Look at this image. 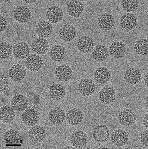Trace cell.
Here are the masks:
<instances>
[{
  "label": "cell",
  "instance_id": "5",
  "mask_svg": "<svg viewBox=\"0 0 148 149\" xmlns=\"http://www.w3.org/2000/svg\"><path fill=\"white\" fill-rule=\"evenodd\" d=\"M118 120L120 123L125 127H131L136 121L135 113L133 111L126 109L122 111L118 116Z\"/></svg>",
  "mask_w": 148,
  "mask_h": 149
},
{
  "label": "cell",
  "instance_id": "38",
  "mask_svg": "<svg viewBox=\"0 0 148 149\" xmlns=\"http://www.w3.org/2000/svg\"><path fill=\"white\" fill-rule=\"evenodd\" d=\"M7 22L6 18L3 16H1V32L4 31L7 28Z\"/></svg>",
  "mask_w": 148,
  "mask_h": 149
},
{
  "label": "cell",
  "instance_id": "30",
  "mask_svg": "<svg viewBox=\"0 0 148 149\" xmlns=\"http://www.w3.org/2000/svg\"><path fill=\"white\" fill-rule=\"evenodd\" d=\"M67 122L72 126H77L83 120V114L79 109L72 108L69 110L66 115Z\"/></svg>",
  "mask_w": 148,
  "mask_h": 149
},
{
  "label": "cell",
  "instance_id": "9",
  "mask_svg": "<svg viewBox=\"0 0 148 149\" xmlns=\"http://www.w3.org/2000/svg\"><path fill=\"white\" fill-rule=\"evenodd\" d=\"M32 51L38 55L45 54L49 48V44L45 38L38 37L34 39L31 45Z\"/></svg>",
  "mask_w": 148,
  "mask_h": 149
},
{
  "label": "cell",
  "instance_id": "16",
  "mask_svg": "<svg viewBox=\"0 0 148 149\" xmlns=\"http://www.w3.org/2000/svg\"><path fill=\"white\" fill-rule=\"evenodd\" d=\"M43 59L38 54H32L26 58L25 61L27 68L30 71L36 72L39 71L43 66Z\"/></svg>",
  "mask_w": 148,
  "mask_h": 149
},
{
  "label": "cell",
  "instance_id": "42",
  "mask_svg": "<svg viewBox=\"0 0 148 149\" xmlns=\"http://www.w3.org/2000/svg\"><path fill=\"white\" fill-rule=\"evenodd\" d=\"M145 106L148 110V96L146 97V100H145Z\"/></svg>",
  "mask_w": 148,
  "mask_h": 149
},
{
  "label": "cell",
  "instance_id": "14",
  "mask_svg": "<svg viewBox=\"0 0 148 149\" xmlns=\"http://www.w3.org/2000/svg\"><path fill=\"white\" fill-rule=\"evenodd\" d=\"M77 34L76 29L72 25L66 24L63 25L59 32V38L63 41L70 42L74 39Z\"/></svg>",
  "mask_w": 148,
  "mask_h": 149
},
{
  "label": "cell",
  "instance_id": "41",
  "mask_svg": "<svg viewBox=\"0 0 148 149\" xmlns=\"http://www.w3.org/2000/svg\"><path fill=\"white\" fill-rule=\"evenodd\" d=\"M23 1L28 4H32L34 3L37 1V0H23Z\"/></svg>",
  "mask_w": 148,
  "mask_h": 149
},
{
  "label": "cell",
  "instance_id": "1",
  "mask_svg": "<svg viewBox=\"0 0 148 149\" xmlns=\"http://www.w3.org/2000/svg\"><path fill=\"white\" fill-rule=\"evenodd\" d=\"M137 24V17L134 14L125 13L120 17V25L124 31H129L134 29Z\"/></svg>",
  "mask_w": 148,
  "mask_h": 149
},
{
  "label": "cell",
  "instance_id": "46",
  "mask_svg": "<svg viewBox=\"0 0 148 149\" xmlns=\"http://www.w3.org/2000/svg\"><path fill=\"white\" fill-rule=\"evenodd\" d=\"M99 149H108L107 148H99Z\"/></svg>",
  "mask_w": 148,
  "mask_h": 149
},
{
  "label": "cell",
  "instance_id": "2",
  "mask_svg": "<svg viewBox=\"0 0 148 149\" xmlns=\"http://www.w3.org/2000/svg\"><path fill=\"white\" fill-rule=\"evenodd\" d=\"M78 90L82 96H90L94 93L96 86L92 79L85 78L81 80L79 83Z\"/></svg>",
  "mask_w": 148,
  "mask_h": 149
},
{
  "label": "cell",
  "instance_id": "27",
  "mask_svg": "<svg viewBox=\"0 0 148 149\" xmlns=\"http://www.w3.org/2000/svg\"><path fill=\"white\" fill-rule=\"evenodd\" d=\"M11 105V107L15 111L19 112L23 111L28 108L29 101L24 95L17 94L13 97Z\"/></svg>",
  "mask_w": 148,
  "mask_h": 149
},
{
  "label": "cell",
  "instance_id": "12",
  "mask_svg": "<svg viewBox=\"0 0 148 149\" xmlns=\"http://www.w3.org/2000/svg\"><path fill=\"white\" fill-rule=\"evenodd\" d=\"M72 74L71 68L66 64H61L55 70V76L61 81L67 82L70 81L72 77Z\"/></svg>",
  "mask_w": 148,
  "mask_h": 149
},
{
  "label": "cell",
  "instance_id": "4",
  "mask_svg": "<svg viewBox=\"0 0 148 149\" xmlns=\"http://www.w3.org/2000/svg\"><path fill=\"white\" fill-rule=\"evenodd\" d=\"M9 76L14 81H21L27 75L26 69L21 64H14L9 70Z\"/></svg>",
  "mask_w": 148,
  "mask_h": 149
},
{
  "label": "cell",
  "instance_id": "18",
  "mask_svg": "<svg viewBox=\"0 0 148 149\" xmlns=\"http://www.w3.org/2000/svg\"><path fill=\"white\" fill-rule=\"evenodd\" d=\"M77 48L80 52L88 53L92 52L94 47V41L92 38L87 36L81 37L77 42Z\"/></svg>",
  "mask_w": 148,
  "mask_h": 149
},
{
  "label": "cell",
  "instance_id": "19",
  "mask_svg": "<svg viewBox=\"0 0 148 149\" xmlns=\"http://www.w3.org/2000/svg\"><path fill=\"white\" fill-rule=\"evenodd\" d=\"M53 27L52 24L48 21H40L36 25V33L39 37L48 38L50 37L53 32Z\"/></svg>",
  "mask_w": 148,
  "mask_h": 149
},
{
  "label": "cell",
  "instance_id": "20",
  "mask_svg": "<svg viewBox=\"0 0 148 149\" xmlns=\"http://www.w3.org/2000/svg\"><path fill=\"white\" fill-rule=\"evenodd\" d=\"M23 123L28 126H34L38 122L39 115L37 111L34 109H28L22 114Z\"/></svg>",
  "mask_w": 148,
  "mask_h": 149
},
{
  "label": "cell",
  "instance_id": "24",
  "mask_svg": "<svg viewBox=\"0 0 148 149\" xmlns=\"http://www.w3.org/2000/svg\"><path fill=\"white\" fill-rule=\"evenodd\" d=\"M100 101L105 104L113 103L116 99V92L113 88L106 87L101 90L98 94Z\"/></svg>",
  "mask_w": 148,
  "mask_h": 149
},
{
  "label": "cell",
  "instance_id": "45",
  "mask_svg": "<svg viewBox=\"0 0 148 149\" xmlns=\"http://www.w3.org/2000/svg\"><path fill=\"white\" fill-rule=\"evenodd\" d=\"M80 1H88V0H78Z\"/></svg>",
  "mask_w": 148,
  "mask_h": 149
},
{
  "label": "cell",
  "instance_id": "29",
  "mask_svg": "<svg viewBox=\"0 0 148 149\" xmlns=\"http://www.w3.org/2000/svg\"><path fill=\"white\" fill-rule=\"evenodd\" d=\"M92 57L97 62H104L108 59L109 51L105 46L99 45L96 46L93 50Z\"/></svg>",
  "mask_w": 148,
  "mask_h": 149
},
{
  "label": "cell",
  "instance_id": "17",
  "mask_svg": "<svg viewBox=\"0 0 148 149\" xmlns=\"http://www.w3.org/2000/svg\"><path fill=\"white\" fill-rule=\"evenodd\" d=\"M46 17L51 23L57 24L62 21L63 17V12L59 6H51L47 10Z\"/></svg>",
  "mask_w": 148,
  "mask_h": 149
},
{
  "label": "cell",
  "instance_id": "21",
  "mask_svg": "<svg viewBox=\"0 0 148 149\" xmlns=\"http://www.w3.org/2000/svg\"><path fill=\"white\" fill-rule=\"evenodd\" d=\"M67 11L69 15L72 17H78L83 14L84 6L78 0H72L67 4Z\"/></svg>",
  "mask_w": 148,
  "mask_h": 149
},
{
  "label": "cell",
  "instance_id": "11",
  "mask_svg": "<svg viewBox=\"0 0 148 149\" xmlns=\"http://www.w3.org/2000/svg\"><path fill=\"white\" fill-rule=\"evenodd\" d=\"M111 142L117 147H123L128 141V135L122 129H117L113 131L111 136Z\"/></svg>",
  "mask_w": 148,
  "mask_h": 149
},
{
  "label": "cell",
  "instance_id": "6",
  "mask_svg": "<svg viewBox=\"0 0 148 149\" xmlns=\"http://www.w3.org/2000/svg\"><path fill=\"white\" fill-rule=\"evenodd\" d=\"M14 17L15 20L19 23H27L31 18V12L28 7L19 6L14 11Z\"/></svg>",
  "mask_w": 148,
  "mask_h": 149
},
{
  "label": "cell",
  "instance_id": "25",
  "mask_svg": "<svg viewBox=\"0 0 148 149\" xmlns=\"http://www.w3.org/2000/svg\"><path fill=\"white\" fill-rule=\"evenodd\" d=\"M50 58L55 62H61L65 59L67 56V52L65 47L59 45L53 46L50 49Z\"/></svg>",
  "mask_w": 148,
  "mask_h": 149
},
{
  "label": "cell",
  "instance_id": "32",
  "mask_svg": "<svg viewBox=\"0 0 148 149\" xmlns=\"http://www.w3.org/2000/svg\"><path fill=\"white\" fill-rule=\"evenodd\" d=\"M15 110L10 106H4L1 108V120L4 123L12 122L15 118Z\"/></svg>",
  "mask_w": 148,
  "mask_h": 149
},
{
  "label": "cell",
  "instance_id": "33",
  "mask_svg": "<svg viewBox=\"0 0 148 149\" xmlns=\"http://www.w3.org/2000/svg\"><path fill=\"white\" fill-rule=\"evenodd\" d=\"M134 49L138 55L142 56L148 55V40L143 38L139 39L135 43Z\"/></svg>",
  "mask_w": 148,
  "mask_h": 149
},
{
  "label": "cell",
  "instance_id": "31",
  "mask_svg": "<svg viewBox=\"0 0 148 149\" xmlns=\"http://www.w3.org/2000/svg\"><path fill=\"white\" fill-rule=\"evenodd\" d=\"M3 140L8 144H19L21 142V136L18 130L11 129L5 133Z\"/></svg>",
  "mask_w": 148,
  "mask_h": 149
},
{
  "label": "cell",
  "instance_id": "23",
  "mask_svg": "<svg viewBox=\"0 0 148 149\" xmlns=\"http://www.w3.org/2000/svg\"><path fill=\"white\" fill-rule=\"evenodd\" d=\"M30 49L28 45L26 42L17 43L13 47V54L17 58L23 60L29 56Z\"/></svg>",
  "mask_w": 148,
  "mask_h": 149
},
{
  "label": "cell",
  "instance_id": "35",
  "mask_svg": "<svg viewBox=\"0 0 148 149\" xmlns=\"http://www.w3.org/2000/svg\"><path fill=\"white\" fill-rule=\"evenodd\" d=\"M1 58L2 59L9 58L13 52V48L9 43L6 42H2L0 45Z\"/></svg>",
  "mask_w": 148,
  "mask_h": 149
},
{
  "label": "cell",
  "instance_id": "37",
  "mask_svg": "<svg viewBox=\"0 0 148 149\" xmlns=\"http://www.w3.org/2000/svg\"><path fill=\"white\" fill-rule=\"evenodd\" d=\"M140 141L142 145L148 148V130L143 131L140 136Z\"/></svg>",
  "mask_w": 148,
  "mask_h": 149
},
{
  "label": "cell",
  "instance_id": "28",
  "mask_svg": "<svg viewBox=\"0 0 148 149\" xmlns=\"http://www.w3.org/2000/svg\"><path fill=\"white\" fill-rule=\"evenodd\" d=\"M66 90L64 86L60 84H53L49 88L50 97L55 100H61L66 95Z\"/></svg>",
  "mask_w": 148,
  "mask_h": 149
},
{
  "label": "cell",
  "instance_id": "44",
  "mask_svg": "<svg viewBox=\"0 0 148 149\" xmlns=\"http://www.w3.org/2000/svg\"><path fill=\"white\" fill-rule=\"evenodd\" d=\"M3 1L5 2H9L12 1L14 0H2Z\"/></svg>",
  "mask_w": 148,
  "mask_h": 149
},
{
  "label": "cell",
  "instance_id": "7",
  "mask_svg": "<svg viewBox=\"0 0 148 149\" xmlns=\"http://www.w3.org/2000/svg\"><path fill=\"white\" fill-rule=\"evenodd\" d=\"M70 140L72 146L76 148H81L87 144L88 137L85 132L77 130L72 134Z\"/></svg>",
  "mask_w": 148,
  "mask_h": 149
},
{
  "label": "cell",
  "instance_id": "36",
  "mask_svg": "<svg viewBox=\"0 0 148 149\" xmlns=\"http://www.w3.org/2000/svg\"><path fill=\"white\" fill-rule=\"evenodd\" d=\"M9 86L8 80L4 75L1 76V91H6Z\"/></svg>",
  "mask_w": 148,
  "mask_h": 149
},
{
  "label": "cell",
  "instance_id": "40",
  "mask_svg": "<svg viewBox=\"0 0 148 149\" xmlns=\"http://www.w3.org/2000/svg\"><path fill=\"white\" fill-rule=\"evenodd\" d=\"M144 81L145 85L148 87V72L147 73L144 77Z\"/></svg>",
  "mask_w": 148,
  "mask_h": 149
},
{
  "label": "cell",
  "instance_id": "22",
  "mask_svg": "<svg viewBox=\"0 0 148 149\" xmlns=\"http://www.w3.org/2000/svg\"><path fill=\"white\" fill-rule=\"evenodd\" d=\"M48 117L52 123L59 125L64 121L66 118V115L63 108L60 107H55L49 112Z\"/></svg>",
  "mask_w": 148,
  "mask_h": 149
},
{
  "label": "cell",
  "instance_id": "10",
  "mask_svg": "<svg viewBox=\"0 0 148 149\" xmlns=\"http://www.w3.org/2000/svg\"><path fill=\"white\" fill-rule=\"evenodd\" d=\"M29 137L34 143L43 141L46 136V131L43 127L40 125H34L30 130Z\"/></svg>",
  "mask_w": 148,
  "mask_h": 149
},
{
  "label": "cell",
  "instance_id": "47",
  "mask_svg": "<svg viewBox=\"0 0 148 149\" xmlns=\"http://www.w3.org/2000/svg\"><path fill=\"white\" fill-rule=\"evenodd\" d=\"M100 1H107V0H100Z\"/></svg>",
  "mask_w": 148,
  "mask_h": 149
},
{
  "label": "cell",
  "instance_id": "8",
  "mask_svg": "<svg viewBox=\"0 0 148 149\" xmlns=\"http://www.w3.org/2000/svg\"><path fill=\"white\" fill-rule=\"evenodd\" d=\"M126 47L122 41H115L109 47V54L112 58L116 59H120L125 57Z\"/></svg>",
  "mask_w": 148,
  "mask_h": 149
},
{
  "label": "cell",
  "instance_id": "39",
  "mask_svg": "<svg viewBox=\"0 0 148 149\" xmlns=\"http://www.w3.org/2000/svg\"><path fill=\"white\" fill-rule=\"evenodd\" d=\"M143 123L144 127L148 129V113L145 114L143 118Z\"/></svg>",
  "mask_w": 148,
  "mask_h": 149
},
{
  "label": "cell",
  "instance_id": "3",
  "mask_svg": "<svg viewBox=\"0 0 148 149\" xmlns=\"http://www.w3.org/2000/svg\"><path fill=\"white\" fill-rule=\"evenodd\" d=\"M92 135L96 141L98 143H105L109 139L110 130L106 125L102 124L98 125L94 128Z\"/></svg>",
  "mask_w": 148,
  "mask_h": 149
},
{
  "label": "cell",
  "instance_id": "43",
  "mask_svg": "<svg viewBox=\"0 0 148 149\" xmlns=\"http://www.w3.org/2000/svg\"><path fill=\"white\" fill-rule=\"evenodd\" d=\"M64 149H76V148H75V147H74V146H67V147H65V148H64Z\"/></svg>",
  "mask_w": 148,
  "mask_h": 149
},
{
  "label": "cell",
  "instance_id": "15",
  "mask_svg": "<svg viewBox=\"0 0 148 149\" xmlns=\"http://www.w3.org/2000/svg\"><path fill=\"white\" fill-rule=\"evenodd\" d=\"M98 24L101 29L104 31H110L115 24L114 17L109 13H104L98 18Z\"/></svg>",
  "mask_w": 148,
  "mask_h": 149
},
{
  "label": "cell",
  "instance_id": "13",
  "mask_svg": "<svg viewBox=\"0 0 148 149\" xmlns=\"http://www.w3.org/2000/svg\"><path fill=\"white\" fill-rule=\"evenodd\" d=\"M142 74L140 70L136 68H130L126 70L124 74L125 81L129 85H135L140 81Z\"/></svg>",
  "mask_w": 148,
  "mask_h": 149
},
{
  "label": "cell",
  "instance_id": "34",
  "mask_svg": "<svg viewBox=\"0 0 148 149\" xmlns=\"http://www.w3.org/2000/svg\"><path fill=\"white\" fill-rule=\"evenodd\" d=\"M139 0H121V4L123 9L127 12H134L139 8Z\"/></svg>",
  "mask_w": 148,
  "mask_h": 149
},
{
  "label": "cell",
  "instance_id": "26",
  "mask_svg": "<svg viewBox=\"0 0 148 149\" xmlns=\"http://www.w3.org/2000/svg\"><path fill=\"white\" fill-rule=\"evenodd\" d=\"M94 76L97 83L104 84L110 81L111 74L110 70L107 68L101 67L95 70Z\"/></svg>",
  "mask_w": 148,
  "mask_h": 149
}]
</instances>
